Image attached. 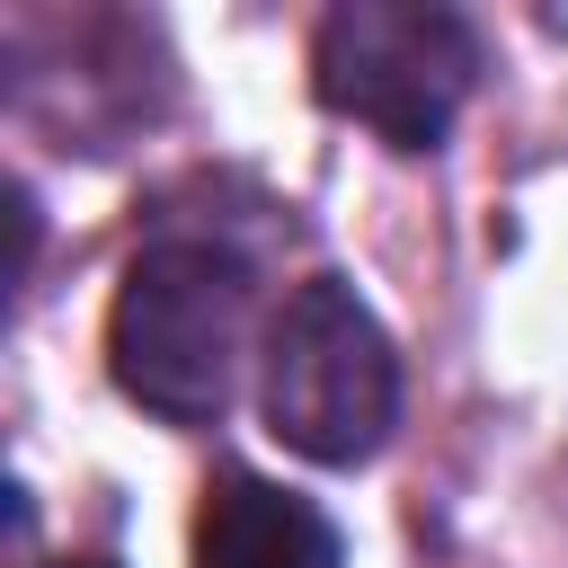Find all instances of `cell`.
Segmentation results:
<instances>
[{
    "label": "cell",
    "mask_w": 568,
    "mask_h": 568,
    "mask_svg": "<svg viewBox=\"0 0 568 568\" xmlns=\"http://www.w3.org/2000/svg\"><path fill=\"white\" fill-rule=\"evenodd\" d=\"M248 346V266L213 240H151L106 311L115 390L169 426H213L231 408Z\"/></svg>",
    "instance_id": "6da1fadb"
},
{
    "label": "cell",
    "mask_w": 568,
    "mask_h": 568,
    "mask_svg": "<svg viewBox=\"0 0 568 568\" xmlns=\"http://www.w3.org/2000/svg\"><path fill=\"white\" fill-rule=\"evenodd\" d=\"M479 89V27L435 0H337L311 36V98L390 151H435Z\"/></svg>",
    "instance_id": "7a4b0ae2"
},
{
    "label": "cell",
    "mask_w": 568,
    "mask_h": 568,
    "mask_svg": "<svg viewBox=\"0 0 568 568\" xmlns=\"http://www.w3.org/2000/svg\"><path fill=\"white\" fill-rule=\"evenodd\" d=\"M266 426L320 462V470H355L382 453L390 417H399V355L390 328L355 302V284L311 275L284 293L275 328H266Z\"/></svg>",
    "instance_id": "3957f363"
},
{
    "label": "cell",
    "mask_w": 568,
    "mask_h": 568,
    "mask_svg": "<svg viewBox=\"0 0 568 568\" xmlns=\"http://www.w3.org/2000/svg\"><path fill=\"white\" fill-rule=\"evenodd\" d=\"M71 89V115L53 124L80 151H115L133 124L160 115V62L133 18H18L9 27V98L18 115L53 106Z\"/></svg>",
    "instance_id": "277c9868"
},
{
    "label": "cell",
    "mask_w": 568,
    "mask_h": 568,
    "mask_svg": "<svg viewBox=\"0 0 568 568\" xmlns=\"http://www.w3.org/2000/svg\"><path fill=\"white\" fill-rule=\"evenodd\" d=\"M195 568H337V524L257 470H213L195 506Z\"/></svg>",
    "instance_id": "5b68a950"
},
{
    "label": "cell",
    "mask_w": 568,
    "mask_h": 568,
    "mask_svg": "<svg viewBox=\"0 0 568 568\" xmlns=\"http://www.w3.org/2000/svg\"><path fill=\"white\" fill-rule=\"evenodd\" d=\"M62 568H106V559H62Z\"/></svg>",
    "instance_id": "8992f818"
}]
</instances>
